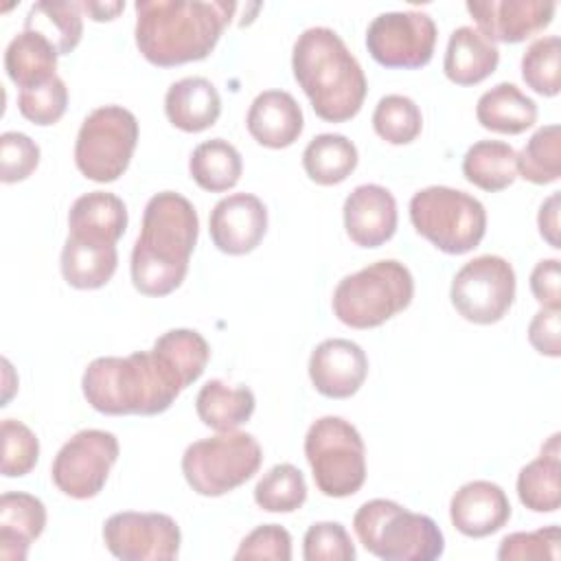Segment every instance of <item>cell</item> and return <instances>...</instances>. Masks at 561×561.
<instances>
[{"label":"cell","instance_id":"cell-1","mask_svg":"<svg viewBox=\"0 0 561 561\" xmlns=\"http://www.w3.org/2000/svg\"><path fill=\"white\" fill-rule=\"evenodd\" d=\"M136 46L140 55L160 68L206 59L237 4L228 0H138Z\"/></svg>","mask_w":561,"mask_h":561},{"label":"cell","instance_id":"cell-2","mask_svg":"<svg viewBox=\"0 0 561 561\" xmlns=\"http://www.w3.org/2000/svg\"><path fill=\"white\" fill-rule=\"evenodd\" d=\"M197 234L199 217L184 195L175 191L151 195L131 250L129 272L134 287L153 298L175 291L186 278Z\"/></svg>","mask_w":561,"mask_h":561},{"label":"cell","instance_id":"cell-3","mask_svg":"<svg viewBox=\"0 0 561 561\" xmlns=\"http://www.w3.org/2000/svg\"><path fill=\"white\" fill-rule=\"evenodd\" d=\"M186 386L156 351H136L127 357H96L81 377L85 401L101 414L153 416L171 408Z\"/></svg>","mask_w":561,"mask_h":561},{"label":"cell","instance_id":"cell-4","mask_svg":"<svg viewBox=\"0 0 561 561\" xmlns=\"http://www.w3.org/2000/svg\"><path fill=\"white\" fill-rule=\"evenodd\" d=\"M291 70L318 118L346 123L359 114L368 92L366 75L333 28H305L294 42Z\"/></svg>","mask_w":561,"mask_h":561},{"label":"cell","instance_id":"cell-5","mask_svg":"<svg viewBox=\"0 0 561 561\" xmlns=\"http://www.w3.org/2000/svg\"><path fill=\"white\" fill-rule=\"evenodd\" d=\"M353 530L359 543L383 561H434L445 552L438 524L394 500L364 502L353 515Z\"/></svg>","mask_w":561,"mask_h":561},{"label":"cell","instance_id":"cell-6","mask_svg":"<svg viewBox=\"0 0 561 561\" xmlns=\"http://www.w3.org/2000/svg\"><path fill=\"white\" fill-rule=\"evenodd\" d=\"M412 296V272L397 259H381L344 276L333 289L331 307L342 324L375 329L408 309Z\"/></svg>","mask_w":561,"mask_h":561},{"label":"cell","instance_id":"cell-7","mask_svg":"<svg viewBox=\"0 0 561 561\" xmlns=\"http://www.w3.org/2000/svg\"><path fill=\"white\" fill-rule=\"evenodd\" d=\"M414 230L445 254H467L486 232V210L473 195L451 186H425L410 199Z\"/></svg>","mask_w":561,"mask_h":561},{"label":"cell","instance_id":"cell-8","mask_svg":"<svg viewBox=\"0 0 561 561\" xmlns=\"http://www.w3.org/2000/svg\"><path fill=\"white\" fill-rule=\"evenodd\" d=\"M305 456L318 491L327 497H348L366 482L362 434L342 416H320L309 425Z\"/></svg>","mask_w":561,"mask_h":561},{"label":"cell","instance_id":"cell-9","mask_svg":"<svg viewBox=\"0 0 561 561\" xmlns=\"http://www.w3.org/2000/svg\"><path fill=\"white\" fill-rule=\"evenodd\" d=\"M263 449L248 432H217L191 443L182 454L188 486L204 497H219L245 484L261 467Z\"/></svg>","mask_w":561,"mask_h":561},{"label":"cell","instance_id":"cell-10","mask_svg":"<svg viewBox=\"0 0 561 561\" xmlns=\"http://www.w3.org/2000/svg\"><path fill=\"white\" fill-rule=\"evenodd\" d=\"M138 145V121L123 105H101L92 110L77 134L75 164L92 182L118 180Z\"/></svg>","mask_w":561,"mask_h":561},{"label":"cell","instance_id":"cell-11","mask_svg":"<svg viewBox=\"0 0 561 561\" xmlns=\"http://www.w3.org/2000/svg\"><path fill=\"white\" fill-rule=\"evenodd\" d=\"M515 289L513 265L497 254H480L456 272L449 298L467 322L495 324L513 307Z\"/></svg>","mask_w":561,"mask_h":561},{"label":"cell","instance_id":"cell-12","mask_svg":"<svg viewBox=\"0 0 561 561\" xmlns=\"http://www.w3.org/2000/svg\"><path fill=\"white\" fill-rule=\"evenodd\" d=\"M118 438L105 430H81L57 451L50 478L68 497L90 500L99 495L118 460Z\"/></svg>","mask_w":561,"mask_h":561},{"label":"cell","instance_id":"cell-13","mask_svg":"<svg viewBox=\"0 0 561 561\" xmlns=\"http://www.w3.org/2000/svg\"><path fill=\"white\" fill-rule=\"evenodd\" d=\"M438 28L425 11H386L366 28V48L383 68L414 70L432 61Z\"/></svg>","mask_w":561,"mask_h":561},{"label":"cell","instance_id":"cell-14","mask_svg":"<svg viewBox=\"0 0 561 561\" xmlns=\"http://www.w3.org/2000/svg\"><path fill=\"white\" fill-rule=\"evenodd\" d=\"M105 548L123 561H171L180 554L182 533L167 513H114L103 524Z\"/></svg>","mask_w":561,"mask_h":561},{"label":"cell","instance_id":"cell-15","mask_svg":"<svg viewBox=\"0 0 561 561\" xmlns=\"http://www.w3.org/2000/svg\"><path fill=\"white\" fill-rule=\"evenodd\" d=\"M467 11L489 42L519 44L550 26L557 4L550 0H469Z\"/></svg>","mask_w":561,"mask_h":561},{"label":"cell","instance_id":"cell-16","mask_svg":"<svg viewBox=\"0 0 561 561\" xmlns=\"http://www.w3.org/2000/svg\"><path fill=\"white\" fill-rule=\"evenodd\" d=\"M208 230L215 248L224 254H248L267 232V208L252 193H230L213 206Z\"/></svg>","mask_w":561,"mask_h":561},{"label":"cell","instance_id":"cell-17","mask_svg":"<svg viewBox=\"0 0 561 561\" xmlns=\"http://www.w3.org/2000/svg\"><path fill=\"white\" fill-rule=\"evenodd\" d=\"M368 375L364 348L346 337L322 340L309 357V379L313 388L329 399L353 397Z\"/></svg>","mask_w":561,"mask_h":561},{"label":"cell","instance_id":"cell-18","mask_svg":"<svg viewBox=\"0 0 561 561\" xmlns=\"http://www.w3.org/2000/svg\"><path fill=\"white\" fill-rule=\"evenodd\" d=\"M344 228L359 248H379L397 232V202L381 184H359L344 199Z\"/></svg>","mask_w":561,"mask_h":561},{"label":"cell","instance_id":"cell-19","mask_svg":"<svg viewBox=\"0 0 561 561\" xmlns=\"http://www.w3.org/2000/svg\"><path fill=\"white\" fill-rule=\"evenodd\" d=\"M449 519L465 537H489L511 519L508 495L491 480H471L451 495Z\"/></svg>","mask_w":561,"mask_h":561},{"label":"cell","instance_id":"cell-20","mask_svg":"<svg viewBox=\"0 0 561 561\" xmlns=\"http://www.w3.org/2000/svg\"><path fill=\"white\" fill-rule=\"evenodd\" d=\"M245 127L259 145L267 149H285L300 138L305 116L289 92L265 90L250 103Z\"/></svg>","mask_w":561,"mask_h":561},{"label":"cell","instance_id":"cell-21","mask_svg":"<svg viewBox=\"0 0 561 561\" xmlns=\"http://www.w3.org/2000/svg\"><path fill=\"white\" fill-rule=\"evenodd\" d=\"M127 206L118 195L90 191L77 197L68 210V237L116 245L127 230Z\"/></svg>","mask_w":561,"mask_h":561},{"label":"cell","instance_id":"cell-22","mask_svg":"<svg viewBox=\"0 0 561 561\" xmlns=\"http://www.w3.org/2000/svg\"><path fill=\"white\" fill-rule=\"evenodd\" d=\"M46 506L39 497L22 491H7L0 497V557L24 561L31 543L44 533Z\"/></svg>","mask_w":561,"mask_h":561},{"label":"cell","instance_id":"cell-23","mask_svg":"<svg viewBox=\"0 0 561 561\" xmlns=\"http://www.w3.org/2000/svg\"><path fill=\"white\" fill-rule=\"evenodd\" d=\"M164 114L173 127L186 134H197L217 123L221 99L206 77H184L169 85L164 94Z\"/></svg>","mask_w":561,"mask_h":561},{"label":"cell","instance_id":"cell-24","mask_svg":"<svg viewBox=\"0 0 561 561\" xmlns=\"http://www.w3.org/2000/svg\"><path fill=\"white\" fill-rule=\"evenodd\" d=\"M500 64V50L473 26H458L451 31L443 70L456 85H476L491 77Z\"/></svg>","mask_w":561,"mask_h":561},{"label":"cell","instance_id":"cell-25","mask_svg":"<svg viewBox=\"0 0 561 561\" xmlns=\"http://www.w3.org/2000/svg\"><path fill=\"white\" fill-rule=\"evenodd\" d=\"M561 449L552 434L541 454L517 473V497L533 513H554L561 504Z\"/></svg>","mask_w":561,"mask_h":561},{"label":"cell","instance_id":"cell-26","mask_svg":"<svg viewBox=\"0 0 561 561\" xmlns=\"http://www.w3.org/2000/svg\"><path fill=\"white\" fill-rule=\"evenodd\" d=\"M476 118L489 131L517 136L537 123V103L515 83L502 81L482 92L476 103Z\"/></svg>","mask_w":561,"mask_h":561},{"label":"cell","instance_id":"cell-27","mask_svg":"<svg viewBox=\"0 0 561 561\" xmlns=\"http://www.w3.org/2000/svg\"><path fill=\"white\" fill-rule=\"evenodd\" d=\"M256 399L248 386H230L224 379L206 381L195 397L199 421L215 432H232L254 414Z\"/></svg>","mask_w":561,"mask_h":561},{"label":"cell","instance_id":"cell-28","mask_svg":"<svg viewBox=\"0 0 561 561\" xmlns=\"http://www.w3.org/2000/svg\"><path fill=\"white\" fill-rule=\"evenodd\" d=\"M118 265L116 245L68 237L61 248V276L75 289H99L110 283Z\"/></svg>","mask_w":561,"mask_h":561},{"label":"cell","instance_id":"cell-29","mask_svg":"<svg viewBox=\"0 0 561 561\" xmlns=\"http://www.w3.org/2000/svg\"><path fill=\"white\" fill-rule=\"evenodd\" d=\"M57 48L33 31L18 33L4 50V70L20 88H35L57 77Z\"/></svg>","mask_w":561,"mask_h":561},{"label":"cell","instance_id":"cell-30","mask_svg":"<svg viewBox=\"0 0 561 561\" xmlns=\"http://www.w3.org/2000/svg\"><path fill=\"white\" fill-rule=\"evenodd\" d=\"M462 175L482 191H504L517 178V151L504 140H478L462 158Z\"/></svg>","mask_w":561,"mask_h":561},{"label":"cell","instance_id":"cell-31","mask_svg":"<svg viewBox=\"0 0 561 561\" xmlns=\"http://www.w3.org/2000/svg\"><path fill=\"white\" fill-rule=\"evenodd\" d=\"M188 173L199 188L224 193L241 180L243 160L234 145L224 138H210L193 149L188 158Z\"/></svg>","mask_w":561,"mask_h":561},{"label":"cell","instance_id":"cell-32","mask_svg":"<svg viewBox=\"0 0 561 561\" xmlns=\"http://www.w3.org/2000/svg\"><path fill=\"white\" fill-rule=\"evenodd\" d=\"M357 160V147L342 134H318L302 151V169L320 186L344 182L355 171Z\"/></svg>","mask_w":561,"mask_h":561},{"label":"cell","instance_id":"cell-33","mask_svg":"<svg viewBox=\"0 0 561 561\" xmlns=\"http://www.w3.org/2000/svg\"><path fill=\"white\" fill-rule=\"evenodd\" d=\"M81 11V2H35L24 18V31L39 33L57 48L59 55H70L83 35Z\"/></svg>","mask_w":561,"mask_h":561},{"label":"cell","instance_id":"cell-34","mask_svg":"<svg viewBox=\"0 0 561 561\" xmlns=\"http://www.w3.org/2000/svg\"><path fill=\"white\" fill-rule=\"evenodd\" d=\"M517 175L530 184H552L561 178V127H539L517 153Z\"/></svg>","mask_w":561,"mask_h":561},{"label":"cell","instance_id":"cell-35","mask_svg":"<svg viewBox=\"0 0 561 561\" xmlns=\"http://www.w3.org/2000/svg\"><path fill=\"white\" fill-rule=\"evenodd\" d=\"M151 348L169 362L186 388L202 377L210 359L208 342L193 329H171L162 333Z\"/></svg>","mask_w":561,"mask_h":561},{"label":"cell","instance_id":"cell-36","mask_svg":"<svg viewBox=\"0 0 561 561\" xmlns=\"http://www.w3.org/2000/svg\"><path fill=\"white\" fill-rule=\"evenodd\" d=\"M307 500V482L291 462L274 465L254 486V502L267 513H294Z\"/></svg>","mask_w":561,"mask_h":561},{"label":"cell","instance_id":"cell-37","mask_svg":"<svg viewBox=\"0 0 561 561\" xmlns=\"http://www.w3.org/2000/svg\"><path fill=\"white\" fill-rule=\"evenodd\" d=\"M373 129L390 145H410L423 129V114L410 96L386 94L375 105Z\"/></svg>","mask_w":561,"mask_h":561},{"label":"cell","instance_id":"cell-38","mask_svg":"<svg viewBox=\"0 0 561 561\" xmlns=\"http://www.w3.org/2000/svg\"><path fill=\"white\" fill-rule=\"evenodd\" d=\"M522 79L541 96H557L561 90V39L546 35L535 39L522 55Z\"/></svg>","mask_w":561,"mask_h":561},{"label":"cell","instance_id":"cell-39","mask_svg":"<svg viewBox=\"0 0 561 561\" xmlns=\"http://www.w3.org/2000/svg\"><path fill=\"white\" fill-rule=\"evenodd\" d=\"M2 476L20 478L35 469L39 458V440L35 432L15 419L2 421Z\"/></svg>","mask_w":561,"mask_h":561},{"label":"cell","instance_id":"cell-40","mask_svg":"<svg viewBox=\"0 0 561 561\" xmlns=\"http://www.w3.org/2000/svg\"><path fill=\"white\" fill-rule=\"evenodd\" d=\"M66 107H68V88L59 75L42 85L20 90L18 94L20 114L39 127L55 125L64 116Z\"/></svg>","mask_w":561,"mask_h":561},{"label":"cell","instance_id":"cell-41","mask_svg":"<svg viewBox=\"0 0 561 561\" xmlns=\"http://www.w3.org/2000/svg\"><path fill=\"white\" fill-rule=\"evenodd\" d=\"M561 530L557 524L530 530L511 533L497 546V559L502 561H557L559 559Z\"/></svg>","mask_w":561,"mask_h":561},{"label":"cell","instance_id":"cell-42","mask_svg":"<svg viewBox=\"0 0 561 561\" xmlns=\"http://www.w3.org/2000/svg\"><path fill=\"white\" fill-rule=\"evenodd\" d=\"M357 550L340 522H316L302 539L305 561H355Z\"/></svg>","mask_w":561,"mask_h":561},{"label":"cell","instance_id":"cell-43","mask_svg":"<svg viewBox=\"0 0 561 561\" xmlns=\"http://www.w3.org/2000/svg\"><path fill=\"white\" fill-rule=\"evenodd\" d=\"M39 164L37 142L22 131H4L0 136V180L15 184L26 180Z\"/></svg>","mask_w":561,"mask_h":561},{"label":"cell","instance_id":"cell-44","mask_svg":"<svg viewBox=\"0 0 561 561\" xmlns=\"http://www.w3.org/2000/svg\"><path fill=\"white\" fill-rule=\"evenodd\" d=\"M234 559H272V561H289L291 559V535L287 528L278 524H263L256 526L252 533H248L237 552Z\"/></svg>","mask_w":561,"mask_h":561},{"label":"cell","instance_id":"cell-45","mask_svg":"<svg viewBox=\"0 0 561 561\" xmlns=\"http://www.w3.org/2000/svg\"><path fill=\"white\" fill-rule=\"evenodd\" d=\"M528 342L548 357L561 355V309L541 307L528 324Z\"/></svg>","mask_w":561,"mask_h":561},{"label":"cell","instance_id":"cell-46","mask_svg":"<svg viewBox=\"0 0 561 561\" xmlns=\"http://www.w3.org/2000/svg\"><path fill=\"white\" fill-rule=\"evenodd\" d=\"M530 291L541 307L561 309L559 259H541L530 272Z\"/></svg>","mask_w":561,"mask_h":561},{"label":"cell","instance_id":"cell-47","mask_svg":"<svg viewBox=\"0 0 561 561\" xmlns=\"http://www.w3.org/2000/svg\"><path fill=\"white\" fill-rule=\"evenodd\" d=\"M559 191H554L539 208L537 215V226H539V234L548 241L550 248L559 250L561 241H559Z\"/></svg>","mask_w":561,"mask_h":561},{"label":"cell","instance_id":"cell-48","mask_svg":"<svg viewBox=\"0 0 561 561\" xmlns=\"http://www.w3.org/2000/svg\"><path fill=\"white\" fill-rule=\"evenodd\" d=\"M81 7L90 15V20L107 22V20H114L125 9V2H121V0H116V2H81Z\"/></svg>","mask_w":561,"mask_h":561}]
</instances>
